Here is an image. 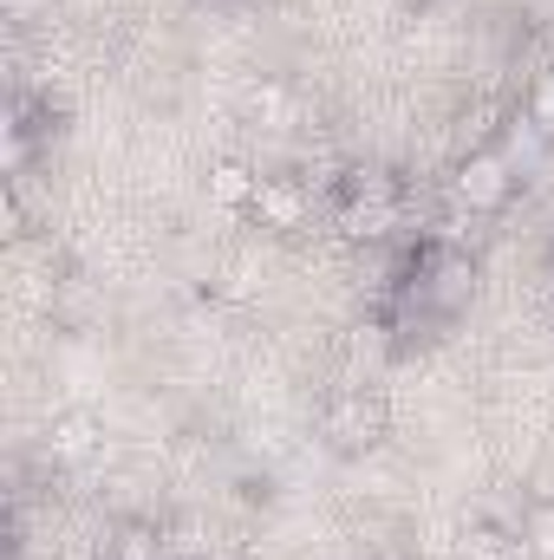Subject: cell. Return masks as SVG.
Masks as SVG:
<instances>
[{"label": "cell", "instance_id": "1", "mask_svg": "<svg viewBox=\"0 0 554 560\" xmlns=\"http://www.w3.org/2000/svg\"><path fill=\"white\" fill-rule=\"evenodd\" d=\"M399 222H405V183H399V170H385V163H359V170L339 176L333 229H339L346 242L379 248V242H392Z\"/></svg>", "mask_w": 554, "mask_h": 560}, {"label": "cell", "instance_id": "2", "mask_svg": "<svg viewBox=\"0 0 554 560\" xmlns=\"http://www.w3.org/2000/svg\"><path fill=\"white\" fill-rule=\"evenodd\" d=\"M476 293V261L450 242L424 248L412 261V275L399 280V313L405 319H457Z\"/></svg>", "mask_w": 554, "mask_h": 560}, {"label": "cell", "instance_id": "3", "mask_svg": "<svg viewBox=\"0 0 554 560\" xmlns=\"http://www.w3.org/2000/svg\"><path fill=\"white\" fill-rule=\"evenodd\" d=\"M320 436L333 456H372L385 436H392V405L385 392L372 385H339L326 405H320Z\"/></svg>", "mask_w": 554, "mask_h": 560}, {"label": "cell", "instance_id": "4", "mask_svg": "<svg viewBox=\"0 0 554 560\" xmlns=\"http://www.w3.org/2000/svg\"><path fill=\"white\" fill-rule=\"evenodd\" d=\"M450 196H457L463 215H503V209L516 202V156L496 150V143L470 150V156L457 163V176H450Z\"/></svg>", "mask_w": 554, "mask_h": 560}, {"label": "cell", "instance_id": "5", "mask_svg": "<svg viewBox=\"0 0 554 560\" xmlns=\"http://www.w3.org/2000/svg\"><path fill=\"white\" fill-rule=\"evenodd\" d=\"M99 443H105V430H99L92 411H79V405H72V411H53L46 436H39V450H46L53 469H79V463H92Z\"/></svg>", "mask_w": 554, "mask_h": 560}, {"label": "cell", "instance_id": "6", "mask_svg": "<svg viewBox=\"0 0 554 560\" xmlns=\"http://www.w3.org/2000/svg\"><path fill=\"white\" fill-rule=\"evenodd\" d=\"M307 209H313V202H307V189H300L293 176H262V189H255V209H249V215H255L262 229H275V235H293V229L307 222Z\"/></svg>", "mask_w": 554, "mask_h": 560}, {"label": "cell", "instance_id": "7", "mask_svg": "<svg viewBox=\"0 0 554 560\" xmlns=\"http://www.w3.org/2000/svg\"><path fill=\"white\" fill-rule=\"evenodd\" d=\"M105 560H176V555H170L163 522L125 515V522H112V535H105Z\"/></svg>", "mask_w": 554, "mask_h": 560}, {"label": "cell", "instance_id": "8", "mask_svg": "<svg viewBox=\"0 0 554 560\" xmlns=\"http://www.w3.org/2000/svg\"><path fill=\"white\" fill-rule=\"evenodd\" d=\"M255 189H262V170H249L242 156H222L209 170V202L222 209H255Z\"/></svg>", "mask_w": 554, "mask_h": 560}, {"label": "cell", "instance_id": "9", "mask_svg": "<svg viewBox=\"0 0 554 560\" xmlns=\"http://www.w3.org/2000/svg\"><path fill=\"white\" fill-rule=\"evenodd\" d=\"M457 560H516V535L503 522H470L457 541Z\"/></svg>", "mask_w": 554, "mask_h": 560}, {"label": "cell", "instance_id": "10", "mask_svg": "<svg viewBox=\"0 0 554 560\" xmlns=\"http://www.w3.org/2000/svg\"><path fill=\"white\" fill-rule=\"evenodd\" d=\"M522 548L535 560H554V495H535L522 515Z\"/></svg>", "mask_w": 554, "mask_h": 560}, {"label": "cell", "instance_id": "11", "mask_svg": "<svg viewBox=\"0 0 554 560\" xmlns=\"http://www.w3.org/2000/svg\"><path fill=\"white\" fill-rule=\"evenodd\" d=\"M163 535H170V555L176 560H203V522H196V515L163 522Z\"/></svg>", "mask_w": 554, "mask_h": 560}, {"label": "cell", "instance_id": "12", "mask_svg": "<svg viewBox=\"0 0 554 560\" xmlns=\"http://www.w3.org/2000/svg\"><path fill=\"white\" fill-rule=\"evenodd\" d=\"M249 118L280 125V118H287V92H280V85H255V92H249Z\"/></svg>", "mask_w": 554, "mask_h": 560}, {"label": "cell", "instance_id": "13", "mask_svg": "<svg viewBox=\"0 0 554 560\" xmlns=\"http://www.w3.org/2000/svg\"><path fill=\"white\" fill-rule=\"evenodd\" d=\"M529 20H535L542 33H554V0H529Z\"/></svg>", "mask_w": 554, "mask_h": 560}, {"label": "cell", "instance_id": "14", "mask_svg": "<svg viewBox=\"0 0 554 560\" xmlns=\"http://www.w3.org/2000/svg\"><path fill=\"white\" fill-rule=\"evenodd\" d=\"M39 7H53V0H7V13H13V20H33Z\"/></svg>", "mask_w": 554, "mask_h": 560}, {"label": "cell", "instance_id": "15", "mask_svg": "<svg viewBox=\"0 0 554 560\" xmlns=\"http://www.w3.org/2000/svg\"><path fill=\"white\" fill-rule=\"evenodd\" d=\"M372 560H412V555H399V548H379V555H372Z\"/></svg>", "mask_w": 554, "mask_h": 560}]
</instances>
